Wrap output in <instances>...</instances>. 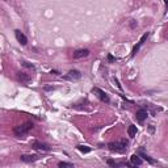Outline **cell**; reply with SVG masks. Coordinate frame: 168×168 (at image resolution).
I'll return each mask as SVG.
<instances>
[{
    "label": "cell",
    "instance_id": "6da1fadb",
    "mask_svg": "<svg viewBox=\"0 0 168 168\" xmlns=\"http://www.w3.org/2000/svg\"><path fill=\"white\" fill-rule=\"evenodd\" d=\"M128 139H120L117 142H110L108 144V147L110 151H114V153H125L126 149H128Z\"/></svg>",
    "mask_w": 168,
    "mask_h": 168
},
{
    "label": "cell",
    "instance_id": "7a4b0ae2",
    "mask_svg": "<svg viewBox=\"0 0 168 168\" xmlns=\"http://www.w3.org/2000/svg\"><path fill=\"white\" fill-rule=\"evenodd\" d=\"M32 129H33V124L32 122H25V124L20 125V126H16L13 129V133H15L16 137H22V135H25Z\"/></svg>",
    "mask_w": 168,
    "mask_h": 168
},
{
    "label": "cell",
    "instance_id": "3957f363",
    "mask_svg": "<svg viewBox=\"0 0 168 168\" xmlns=\"http://www.w3.org/2000/svg\"><path fill=\"white\" fill-rule=\"evenodd\" d=\"M92 91H93L95 93H97V97H99V99L101 100L103 103H106V104H109V103H110V99H109L108 93H106V92H104L103 89H100V88L95 87Z\"/></svg>",
    "mask_w": 168,
    "mask_h": 168
},
{
    "label": "cell",
    "instance_id": "277c9868",
    "mask_svg": "<svg viewBox=\"0 0 168 168\" xmlns=\"http://www.w3.org/2000/svg\"><path fill=\"white\" fill-rule=\"evenodd\" d=\"M147 37H149V33H144V34L142 36V38H140V40H139V42H138V44H137V45H135V46L133 47V51H131V56H134V55H135V54L138 53V51H139V49H140V47H142V45H143L144 42H146Z\"/></svg>",
    "mask_w": 168,
    "mask_h": 168
},
{
    "label": "cell",
    "instance_id": "5b68a950",
    "mask_svg": "<svg viewBox=\"0 0 168 168\" xmlns=\"http://www.w3.org/2000/svg\"><path fill=\"white\" fill-rule=\"evenodd\" d=\"M32 147L36 150H41V151H50V146L46 143H42V142H38V140H34L32 142Z\"/></svg>",
    "mask_w": 168,
    "mask_h": 168
},
{
    "label": "cell",
    "instance_id": "8992f818",
    "mask_svg": "<svg viewBox=\"0 0 168 168\" xmlns=\"http://www.w3.org/2000/svg\"><path fill=\"white\" fill-rule=\"evenodd\" d=\"M15 36H16V40L19 41V42L22 45V46H25V45L28 44V38L25 37L24 33H21V30L16 29V30H15Z\"/></svg>",
    "mask_w": 168,
    "mask_h": 168
},
{
    "label": "cell",
    "instance_id": "52a82bcc",
    "mask_svg": "<svg viewBox=\"0 0 168 168\" xmlns=\"http://www.w3.org/2000/svg\"><path fill=\"white\" fill-rule=\"evenodd\" d=\"M147 116H149V112H147L146 109H138L137 113H135V118L138 120L139 122H144V120L147 118Z\"/></svg>",
    "mask_w": 168,
    "mask_h": 168
},
{
    "label": "cell",
    "instance_id": "ba28073f",
    "mask_svg": "<svg viewBox=\"0 0 168 168\" xmlns=\"http://www.w3.org/2000/svg\"><path fill=\"white\" fill-rule=\"evenodd\" d=\"M89 55V50L88 49H80L74 51V58L75 59H80V58H84V56Z\"/></svg>",
    "mask_w": 168,
    "mask_h": 168
},
{
    "label": "cell",
    "instance_id": "9c48e42d",
    "mask_svg": "<svg viewBox=\"0 0 168 168\" xmlns=\"http://www.w3.org/2000/svg\"><path fill=\"white\" fill-rule=\"evenodd\" d=\"M80 76H81V74L78 70H71L69 72V75L65 76V79H67V80H76V79H80Z\"/></svg>",
    "mask_w": 168,
    "mask_h": 168
},
{
    "label": "cell",
    "instance_id": "30bf717a",
    "mask_svg": "<svg viewBox=\"0 0 168 168\" xmlns=\"http://www.w3.org/2000/svg\"><path fill=\"white\" fill-rule=\"evenodd\" d=\"M38 158H40L38 155H21L20 156V160L24 163H32V162L38 160Z\"/></svg>",
    "mask_w": 168,
    "mask_h": 168
},
{
    "label": "cell",
    "instance_id": "8fae6325",
    "mask_svg": "<svg viewBox=\"0 0 168 168\" xmlns=\"http://www.w3.org/2000/svg\"><path fill=\"white\" fill-rule=\"evenodd\" d=\"M17 79H19L21 83H28V81H30V76L26 74H24V72H17Z\"/></svg>",
    "mask_w": 168,
    "mask_h": 168
},
{
    "label": "cell",
    "instance_id": "7c38bea8",
    "mask_svg": "<svg viewBox=\"0 0 168 168\" xmlns=\"http://www.w3.org/2000/svg\"><path fill=\"white\" fill-rule=\"evenodd\" d=\"M137 133H138L137 126H134V125H130V126H129V129H128L129 137H130V138H134L135 135H137Z\"/></svg>",
    "mask_w": 168,
    "mask_h": 168
},
{
    "label": "cell",
    "instance_id": "4fadbf2b",
    "mask_svg": "<svg viewBox=\"0 0 168 168\" xmlns=\"http://www.w3.org/2000/svg\"><path fill=\"white\" fill-rule=\"evenodd\" d=\"M130 160H131V163H133L134 165H140L142 163H143V160L139 158V155H133Z\"/></svg>",
    "mask_w": 168,
    "mask_h": 168
},
{
    "label": "cell",
    "instance_id": "5bb4252c",
    "mask_svg": "<svg viewBox=\"0 0 168 168\" xmlns=\"http://www.w3.org/2000/svg\"><path fill=\"white\" fill-rule=\"evenodd\" d=\"M76 149L79 150V151H81V153H84V154H88V153H91V147H88V146H83V144H79V146H76Z\"/></svg>",
    "mask_w": 168,
    "mask_h": 168
},
{
    "label": "cell",
    "instance_id": "9a60e30c",
    "mask_svg": "<svg viewBox=\"0 0 168 168\" xmlns=\"http://www.w3.org/2000/svg\"><path fill=\"white\" fill-rule=\"evenodd\" d=\"M58 168H74V164L67 162H59L58 163Z\"/></svg>",
    "mask_w": 168,
    "mask_h": 168
},
{
    "label": "cell",
    "instance_id": "2e32d148",
    "mask_svg": "<svg viewBox=\"0 0 168 168\" xmlns=\"http://www.w3.org/2000/svg\"><path fill=\"white\" fill-rule=\"evenodd\" d=\"M139 155H140V156H142V158H144V160H147V162H149V163H151V164H155V160H153V159L150 158V156H147V155H146V154H143V153H140V154H139Z\"/></svg>",
    "mask_w": 168,
    "mask_h": 168
},
{
    "label": "cell",
    "instance_id": "e0dca14e",
    "mask_svg": "<svg viewBox=\"0 0 168 168\" xmlns=\"http://www.w3.org/2000/svg\"><path fill=\"white\" fill-rule=\"evenodd\" d=\"M22 66H25V67H28V69L34 70V66H33V65H30V63H28V62H22Z\"/></svg>",
    "mask_w": 168,
    "mask_h": 168
},
{
    "label": "cell",
    "instance_id": "ac0fdd59",
    "mask_svg": "<svg viewBox=\"0 0 168 168\" xmlns=\"http://www.w3.org/2000/svg\"><path fill=\"white\" fill-rule=\"evenodd\" d=\"M108 59H109V62H114L116 58L113 55H110V54H109V55H108Z\"/></svg>",
    "mask_w": 168,
    "mask_h": 168
}]
</instances>
